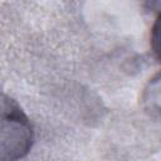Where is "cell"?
<instances>
[{"mask_svg": "<svg viewBox=\"0 0 161 161\" xmlns=\"http://www.w3.org/2000/svg\"><path fill=\"white\" fill-rule=\"evenodd\" d=\"M151 47L156 57L161 60V13L156 18L151 30Z\"/></svg>", "mask_w": 161, "mask_h": 161, "instance_id": "obj_3", "label": "cell"}, {"mask_svg": "<svg viewBox=\"0 0 161 161\" xmlns=\"http://www.w3.org/2000/svg\"><path fill=\"white\" fill-rule=\"evenodd\" d=\"M142 103L151 116L161 118V72L156 74L145 87Z\"/></svg>", "mask_w": 161, "mask_h": 161, "instance_id": "obj_2", "label": "cell"}, {"mask_svg": "<svg viewBox=\"0 0 161 161\" xmlns=\"http://www.w3.org/2000/svg\"><path fill=\"white\" fill-rule=\"evenodd\" d=\"M33 145V128L25 113L10 97L1 98L0 160L14 161L24 157Z\"/></svg>", "mask_w": 161, "mask_h": 161, "instance_id": "obj_1", "label": "cell"}]
</instances>
